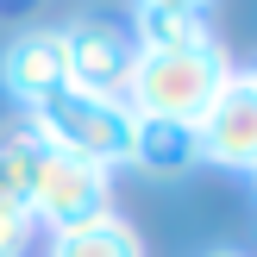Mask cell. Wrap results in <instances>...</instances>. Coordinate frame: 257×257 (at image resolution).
Wrapping results in <instances>:
<instances>
[{
	"mask_svg": "<svg viewBox=\"0 0 257 257\" xmlns=\"http://www.w3.org/2000/svg\"><path fill=\"white\" fill-rule=\"evenodd\" d=\"M125 32H132V44L145 57H157V50H201V44H213V13L176 7V0H132Z\"/></svg>",
	"mask_w": 257,
	"mask_h": 257,
	"instance_id": "7",
	"label": "cell"
},
{
	"mask_svg": "<svg viewBox=\"0 0 257 257\" xmlns=\"http://www.w3.org/2000/svg\"><path fill=\"white\" fill-rule=\"evenodd\" d=\"M57 88H69V75H63V32L57 25L19 32L7 50H0V94H7L19 113L44 107Z\"/></svg>",
	"mask_w": 257,
	"mask_h": 257,
	"instance_id": "6",
	"label": "cell"
},
{
	"mask_svg": "<svg viewBox=\"0 0 257 257\" xmlns=\"http://www.w3.org/2000/svg\"><path fill=\"white\" fill-rule=\"evenodd\" d=\"M251 182H257V170H251Z\"/></svg>",
	"mask_w": 257,
	"mask_h": 257,
	"instance_id": "16",
	"label": "cell"
},
{
	"mask_svg": "<svg viewBox=\"0 0 257 257\" xmlns=\"http://www.w3.org/2000/svg\"><path fill=\"white\" fill-rule=\"evenodd\" d=\"M195 138H201V163H220V170H238V176L257 170V88L245 69L226 75L213 107L195 119Z\"/></svg>",
	"mask_w": 257,
	"mask_h": 257,
	"instance_id": "5",
	"label": "cell"
},
{
	"mask_svg": "<svg viewBox=\"0 0 257 257\" xmlns=\"http://www.w3.org/2000/svg\"><path fill=\"white\" fill-rule=\"evenodd\" d=\"M132 119L138 113L125 100H100V94H75V88H57L44 107L25 113L38 138L63 157L100 163V170H125L132 163Z\"/></svg>",
	"mask_w": 257,
	"mask_h": 257,
	"instance_id": "2",
	"label": "cell"
},
{
	"mask_svg": "<svg viewBox=\"0 0 257 257\" xmlns=\"http://www.w3.org/2000/svg\"><path fill=\"white\" fill-rule=\"evenodd\" d=\"M50 257H145V238H138L132 220L107 213V220H88L75 232H57L50 238Z\"/></svg>",
	"mask_w": 257,
	"mask_h": 257,
	"instance_id": "10",
	"label": "cell"
},
{
	"mask_svg": "<svg viewBox=\"0 0 257 257\" xmlns=\"http://www.w3.org/2000/svg\"><path fill=\"white\" fill-rule=\"evenodd\" d=\"M0 7H7V13H19V7H38V0H0Z\"/></svg>",
	"mask_w": 257,
	"mask_h": 257,
	"instance_id": "12",
	"label": "cell"
},
{
	"mask_svg": "<svg viewBox=\"0 0 257 257\" xmlns=\"http://www.w3.org/2000/svg\"><path fill=\"white\" fill-rule=\"evenodd\" d=\"M32 220L57 232H75L88 220H107L113 213V170L100 163H82V157H63V151H44V170L32 182Z\"/></svg>",
	"mask_w": 257,
	"mask_h": 257,
	"instance_id": "4",
	"label": "cell"
},
{
	"mask_svg": "<svg viewBox=\"0 0 257 257\" xmlns=\"http://www.w3.org/2000/svg\"><path fill=\"white\" fill-rule=\"evenodd\" d=\"M57 32H63V75H69L75 94L125 100V82H132V63H138L132 32L119 19H100V13H82Z\"/></svg>",
	"mask_w": 257,
	"mask_h": 257,
	"instance_id": "3",
	"label": "cell"
},
{
	"mask_svg": "<svg viewBox=\"0 0 257 257\" xmlns=\"http://www.w3.org/2000/svg\"><path fill=\"white\" fill-rule=\"evenodd\" d=\"M226 75H232V57H226L220 44L157 50V57L138 50L132 82H125V107L145 113V119H182V125H195L201 113L213 107V94L226 88Z\"/></svg>",
	"mask_w": 257,
	"mask_h": 257,
	"instance_id": "1",
	"label": "cell"
},
{
	"mask_svg": "<svg viewBox=\"0 0 257 257\" xmlns=\"http://www.w3.org/2000/svg\"><path fill=\"white\" fill-rule=\"evenodd\" d=\"M245 75H251V88H257V57H251V69H245Z\"/></svg>",
	"mask_w": 257,
	"mask_h": 257,
	"instance_id": "15",
	"label": "cell"
},
{
	"mask_svg": "<svg viewBox=\"0 0 257 257\" xmlns=\"http://www.w3.org/2000/svg\"><path fill=\"white\" fill-rule=\"evenodd\" d=\"M201 257H245V251H201Z\"/></svg>",
	"mask_w": 257,
	"mask_h": 257,
	"instance_id": "13",
	"label": "cell"
},
{
	"mask_svg": "<svg viewBox=\"0 0 257 257\" xmlns=\"http://www.w3.org/2000/svg\"><path fill=\"white\" fill-rule=\"evenodd\" d=\"M44 151H50V145H44L25 119L0 132V201H13V207L32 201V182H38V170H44Z\"/></svg>",
	"mask_w": 257,
	"mask_h": 257,
	"instance_id": "9",
	"label": "cell"
},
{
	"mask_svg": "<svg viewBox=\"0 0 257 257\" xmlns=\"http://www.w3.org/2000/svg\"><path fill=\"white\" fill-rule=\"evenodd\" d=\"M201 163V138L182 119H132V170L145 176H188Z\"/></svg>",
	"mask_w": 257,
	"mask_h": 257,
	"instance_id": "8",
	"label": "cell"
},
{
	"mask_svg": "<svg viewBox=\"0 0 257 257\" xmlns=\"http://www.w3.org/2000/svg\"><path fill=\"white\" fill-rule=\"evenodd\" d=\"M176 7H213V0H176Z\"/></svg>",
	"mask_w": 257,
	"mask_h": 257,
	"instance_id": "14",
	"label": "cell"
},
{
	"mask_svg": "<svg viewBox=\"0 0 257 257\" xmlns=\"http://www.w3.org/2000/svg\"><path fill=\"white\" fill-rule=\"evenodd\" d=\"M38 238V220L32 207H13V201H0V257H25V245Z\"/></svg>",
	"mask_w": 257,
	"mask_h": 257,
	"instance_id": "11",
	"label": "cell"
}]
</instances>
